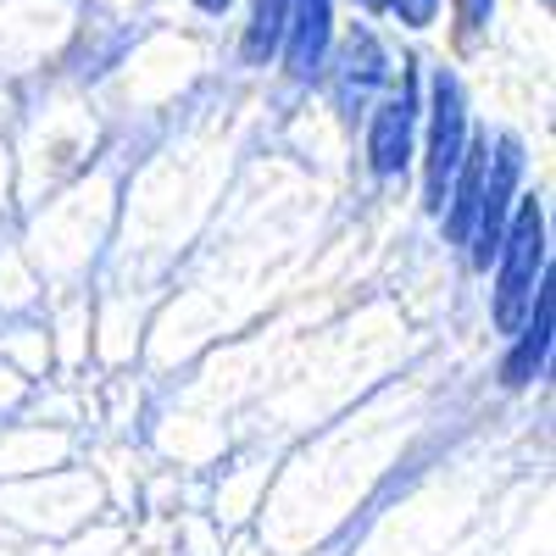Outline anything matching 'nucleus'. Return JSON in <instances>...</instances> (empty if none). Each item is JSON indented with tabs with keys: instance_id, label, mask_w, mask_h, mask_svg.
Here are the masks:
<instances>
[{
	"instance_id": "f257e3e1",
	"label": "nucleus",
	"mask_w": 556,
	"mask_h": 556,
	"mask_svg": "<svg viewBox=\"0 0 556 556\" xmlns=\"http://www.w3.org/2000/svg\"><path fill=\"white\" fill-rule=\"evenodd\" d=\"M495 278H490V323L495 334H518V323L529 317L540 285L551 278V251H545V201L540 195H518L513 217L501 228V245L490 256Z\"/></svg>"
},
{
	"instance_id": "f03ea898",
	"label": "nucleus",
	"mask_w": 556,
	"mask_h": 556,
	"mask_svg": "<svg viewBox=\"0 0 556 556\" xmlns=\"http://www.w3.org/2000/svg\"><path fill=\"white\" fill-rule=\"evenodd\" d=\"M473 112H468V89L451 67L429 73V101H424V128H417V167H424V206L440 217L445 190L473 146Z\"/></svg>"
},
{
	"instance_id": "7ed1b4c3",
	"label": "nucleus",
	"mask_w": 556,
	"mask_h": 556,
	"mask_svg": "<svg viewBox=\"0 0 556 556\" xmlns=\"http://www.w3.org/2000/svg\"><path fill=\"white\" fill-rule=\"evenodd\" d=\"M417 128H424V78H417V62H401V78H390V89L367 106V134H362V156L367 173L379 184L401 178L417 162Z\"/></svg>"
},
{
	"instance_id": "20e7f679",
	"label": "nucleus",
	"mask_w": 556,
	"mask_h": 556,
	"mask_svg": "<svg viewBox=\"0 0 556 556\" xmlns=\"http://www.w3.org/2000/svg\"><path fill=\"white\" fill-rule=\"evenodd\" d=\"M390 78H395V56L384 51V39H379L374 28L356 23L345 39H334L329 67H323L317 84H329L334 112H340L345 123H356V117H367V106H374L384 89H390Z\"/></svg>"
},
{
	"instance_id": "39448f33",
	"label": "nucleus",
	"mask_w": 556,
	"mask_h": 556,
	"mask_svg": "<svg viewBox=\"0 0 556 556\" xmlns=\"http://www.w3.org/2000/svg\"><path fill=\"white\" fill-rule=\"evenodd\" d=\"M523 173H529V151L513 128L484 134V201H479V228L468 240V262L479 273H490V256L501 245V228L513 217L518 195H523Z\"/></svg>"
},
{
	"instance_id": "423d86ee",
	"label": "nucleus",
	"mask_w": 556,
	"mask_h": 556,
	"mask_svg": "<svg viewBox=\"0 0 556 556\" xmlns=\"http://www.w3.org/2000/svg\"><path fill=\"white\" fill-rule=\"evenodd\" d=\"M334 0H290V17H285V39H278V67H285L295 84H317L323 67H329L334 51Z\"/></svg>"
},
{
	"instance_id": "0eeeda50",
	"label": "nucleus",
	"mask_w": 556,
	"mask_h": 556,
	"mask_svg": "<svg viewBox=\"0 0 556 556\" xmlns=\"http://www.w3.org/2000/svg\"><path fill=\"white\" fill-rule=\"evenodd\" d=\"M556 285L545 278L529 317L518 323V334H506V356H501V384L506 390H529L534 379H545V362H551V334H556Z\"/></svg>"
},
{
	"instance_id": "6e6552de",
	"label": "nucleus",
	"mask_w": 556,
	"mask_h": 556,
	"mask_svg": "<svg viewBox=\"0 0 556 556\" xmlns=\"http://www.w3.org/2000/svg\"><path fill=\"white\" fill-rule=\"evenodd\" d=\"M285 17H290V0H251V23L240 34V56L245 67H267L278 56V39H285Z\"/></svg>"
},
{
	"instance_id": "1a4fd4ad",
	"label": "nucleus",
	"mask_w": 556,
	"mask_h": 556,
	"mask_svg": "<svg viewBox=\"0 0 556 556\" xmlns=\"http://www.w3.org/2000/svg\"><path fill=\"white\" fill-rule=\"evenodd\" d=\"M490 23H495V0H451V28H456L462 51H473L490 34Z\"/></svg>"
},
{
	"instance_id": "9d476101",
	"label": "nucleus",
	"mask_w": 556,
	"mask_h": 556,
	"mask_svg": "<svg viewBox=\"0 0 556 556\" xmlns=\"http://www.w3.org/2000/svg\"><path fill=\"white\" fill-rule=\"evenodd\" d=\"M384 12L401 23V28H412V34H424V28H434L440 23V12H445V0H384Z\"/></svg>"
},
{
	"instance_id": "9b49d317",
	"label": "nucleus",
	"mask_w": 556,
	"mask_h": 556,
	"mask_svg": "<svg viewBox=\"0 0 556 556\" xmlns=\"http://www.w3.org/2000/svg\"><path fill=\"white\" fill-rule=\"evenodd\" d=\"M190 7H195V12H206V17H223L228 7H235V0H190Z\"/></svg>"
},
{
	"instance_id": "f8f14e48",
	"label": "nucleus",
	"mask_w": 556,
	"mask_h": 556,
	"mask_svg": "<svg viewBox=\"0 0 556 556\" xmlns=\"http://www.w3.org/2000/svg\"><path fill=\"white\" fill-rule=\"evenodd\" d=\"M351 7H356V12H367V17H379V12H384V0H351Z\"/></svg>"
}]
</instances>
